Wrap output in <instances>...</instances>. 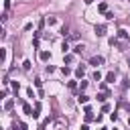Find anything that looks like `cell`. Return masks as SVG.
<instances>
[{
  "instance_id": "obj_1",
  "label": "cell",
  "mask_w": 130,
  "mask_h": 130,
  "mask_svg": "<svg viewBox=\"0 0 130 130\" xmlns=\"http://www.w3.org/2000/svg\"><path fill=\"white\" fill-rule=\"evenodd\" d=\"M89 65H93V67H100V65H104V57H102V55H95V57H91V59H89Z\"/></svg>"
},
{
  "instance_id": "obj_23",
  "label": "cell",
  "mask_w": 130,
  "mask_h": 130,
  "mask_svg": "<svg viewBox=\"0 0 130 130\" xmlns=\"http://www.w3.org/2000/svg\"><path fill=\"white\" fill-rule=\"evenodd\" d=\"M85 87H87V81H81V83H79V89H81V91H83V89H85Z\"/></svg>"
},
{
  "instance_id": "obj_22",
  "label": "cell",
  "mask_w": 130,
  "mask_h": 130,
  "mask_svg": "<svg viewBox=\"0 0 130 130\" xmlns=\"http://www.w3.org/2000/svg\"><path fill=\"white\" fill-rule=\"evenodd\" d=\"M73 61V55H65V63H71Z\"/></svg>"
},
{
  "instance_id": "obj_3",
  "label": "cell",
  "mask_w": 130,
  "mask_h": 130,
  "mask_svg": "<svg viewBox=\"0 0 130 130\" xmlns=\"http://www.w3.org/2000/svg\"><path fill=\"white\" fill-rule=\"evenodd\" d=\"M83 51H85V45H83V43H79V45L73 47V53H75V55H81Z\"/></svg>"
},
{
  "instance_id": "obj_6",
  "label": "cell",
  "mask_w": 130,
  "mask_h": 130,
  "mask_svg": "<svg viewBox=\"0 0 130 130\" xmlns=\"http://www.w3.org/2000/svg\"><path fill=\"white\" fill-rule=\"evenodd\" d=\"M118 39H122V41H128V30L120 28V30H118Z\"/></svg>"
},
{
  "instance_id": "obj_7",
  "label": "cell",
  "mask_w": 130,
  "mask_h": 130,
  "mask_svg": "<svg viewBox=\"0 0 130 130\" xmlns=\"http://www.w3.org/2000/svg\"><path fill=\"white\" fill-rule=\"evenodd\" d=\"M0 63H6V49H0Z\"/></svg>"
},
{
  "instance_id": "obj_12",
  "label": "cell",
  "mask_w": 130,
  "mask_h": 130,
  "mask_svg": "<svg viewBox=\"0 0 130 130\" xmlns=\"http://www.w3.org/2000/svg\"><path fill=\"white\" fill-rule=\"evenodd\" d=\"M61 35H63V37H65V35H69V26H67V24H63V26H61Z\"/></svg>"
},
{
  "instance_id": "obj_21",
  "label": "cell",
  "mask_w": 130,
  "mask_h": 130,
  "mask_svg": "<svg viewBox=\"0 0 130 130\" xmlns=\"http://www.w3.org/2000/svg\"><path fill=\"white\" fill-rule=\"evenodd\" d=\"M93 120V116H91V112H85V122H91Z\"/></svg>"
},
{
  "instance_id": "obj_19",
  "label": "cell",
  "mask_w": 130,
  "mask_h": 130,
  "mask_svg": "<svg viewBox=\"0 0 130 130\" xmlns=\"http://www.w3.org/2000/svg\"><path fill=\"white\" fill-rule=\"evenodd\" d=\"M100 79H102V73L95 71V73H93V81H100Z\"/></svg>"
},
{
  "instance_id": "obj_16",
  "label": "cell",
  "mask_w": 130,
  "mask_h": 130,
  "mask_svg": "<svg viewBox=\"0 0 130 130\" xmlns=\"http://www.w3.org/2000/svg\"><path fill=\"white\" fill-rule=\"evenodd\" d=\"M98 100H100V102H106V100H108V93H106V91H104V93H100V95H98Z\"/></svg>"
},
{
  "instance_id": "obj_9",
  "label": "cell",
  "mask_w": 130,
  "mask_h": 130,
  "mask_svg": "<svg viewBox=\"0 0 130 130\" xmlns=\"http://www.w3.org/2000/svg\"><path fill=\"white\" fill-rule=\"evenodd\" d=\"M49 59H51V53L43 51V53H41V61H49Z\"/></svg>"
},
{
  "instance_id": "obj_10",
  "label": "cell",
  "mask_w": 130,
  "mask_h": 130,
  "mask_svg": "<svg viewBox=\"0 0 130 130\" xmlns=\"http://www.w3.org/2000/svg\"><path fill=\"white\" fill-rule=\"evenodd\" d=\"M22 108H24V114H28V116H32V112H35V110H32V108H30L28 104H24Z\"/></svg>"
},
{
  "instance_id": "obj_13",
  "label": "cell",
  "mask_w": 130,
  "mask_h": 130,
  "mask_svg": "<svg viewBox=\"0 0 130 130\" xmlns=\"http://www.w3.org/2000/svg\"><path fill=\"white\" fill-rule=\"evenodd\" d=\"M106 79H108V81H114V79H116V73H114V71H110V73L106 75Z\"/></svg>"
},
{
  "instance_id": "obj_11",
  "label": "cell",
  "mask_w": 130,
  "mask_h": 130,
  "mask_svg": "<svg viewBox=\"0 0 130 130\" xmlns=\"http://www.w3.org/2000/svg\"><path fill=\"white\" fill-rule=\"evenodd\" d=\"M98 8H100V12H108V4H106V2H100Z\"/></svg>"
},
{
  "instance_id": "obj_25",
  "label": "cell",
  "mask_w": 130,
  "mask_h": 130,
  "mask_svg": "<svg viewBox=\"0 0 130 130\" xmlns=\"http://www.w3.org/2000/svg\"><path fill=\"white\" fill-rule=\"evenodd\" d=\"M81 130H87V126H85V124H83V126H81Z\"/></svg>"
},
{
  "instance_id": "obj_18",
  "label": "cell",
  "mask_w": 130,
  "mask_h": 130,
  "mask_svg": "<svg viewBox=\"0 0 130 130\" xmlns=\"http://www.w3.org/2000/svg\"><path fill=\"white\" fill-rule=\"evenodd\" d=\"M22 69L28 71V69H30V61H24V63H22Z\"/></svg>"
},
{
  "instance_id": "obj_24",
  "label": "cell",
  "mask_w": 130,
  "mask_h": 130,
  "mask_svg": "<svg viewBox=\"0 0 130 130\" xmlns=\"http://www.w3.org/2000/svg\"><path fill=\"white\" fill-rule=\"evenodd\" d=\"M83 2H85V4H91V2H93V0H83Z\"/></svg>"
},
{
  "instance_id": "obj_20",
  "label": "cell",
  "mask_w": 130,
  "mask_h": 130,
  "mask_svg": "<svg viewBox=\"0 0 130 130\" xmlns=\"http://www.w3.org/2000/svg\"><path fill=\"white\" fill-rule=\"evenodd\" d=\"M12 89L18 91V89H20V83H18V81H12Z\"/></svg>"
},
{
  "instance_id": "obj_17",
  "label": "cell",
  "mask_w": 130,
  "mask_h": 130,
  "mask_svg": "<svg viewBox=\"0 0 130 130\" xmlns=\"http://www.w3.org/2000/svg\"><path fill=\"white\" fill-rule=\"evenodd\" d=\"M61 49H63V53H67V51H69V45H67V41H63V45H61Z\"/></svg>"
},
{
  "instance_id": "obj_14",
  "label": "cell",
  "mask_w": 130,
  "mask_h": 130,
  "mask_svg": "<svg viewBox=\"0 0 130 130\" xmlns=\"http://www.w3.org/2000/svg\"><path fill=\"white\" fill-rule=\"evenodd\" d=\"M77 100H79V104H85V102H87V100H89V98H87V95H85V93H81V95H79V98H77Z\"/></svg>"
},
{
  "instance_id": "obj_15",
  "label": "cell",
  "mask_w": 130,
  "mask_h": 130,
  "mask_svg": "<svg viewBox=\"0 0 130 130\" xmlns=\"http://www.w3.org/2000/svg\"><path fill=\"white\" fill-rule=\"evenodd\" d=\"M12 106H14V100H8V102L4 104V108H6V110H12Z\"/></svg>"
},
{
  "instance_id": "obj_4",
  "label": "cell",
  "mask_w": 130,
  "mask_h": 130,
  "mask_svg": "<svg viewBox=\"0 0 130 130\" xmlns=\"http://www.w3.org/2000/svg\"><path fill=\"white\" fill-rule=\"evenodd\" d=\"M12 128H14V130H16V128H18V130H26V124H22V122L14 120V122H12Z\"/></svg>"
},
{
  "instance_id": "obj_2",
  "label": "cell",
  "mask_w": 130,
  "mask_h": 130,
  "mask_svg": "<svg viewBox=\"0 0 130 130\" xmlns=\"http://www.w3.org/2000/svg\"><path fill=\"white\" fill-rule=\"evenodd\" d=\"M95 35H98V37H104V35H106V24H98V26H95Z\"/></svg>"
},
{
  "instance_id": "obj_8",
  "label": "cell",
  "mask_w": 130,
  "mask_h": 130,
  "mask_svg": "<svg viewBox=\"0 0 130 130\" xmlns=\"http://www.w3.org/2000/svg\"><path fill=\"white\" fill-rule=\"evenodd\" d=\"M75 75H77V77H83V75H85V67H77V69H75Z\"/></svg>"
},
{
  "instance_id": "obj_5",
  "label": "cell",
  "mask_w": 130,
  "mask_h": 130,
  "mask_svg": "<svg viewBox=\"0 0 130 130\" xmlns=\"http://www.w3.org/2000/svg\"><path fill=\"white\" fill-rule=\"evenodd\" d=\"M65 128H67V120H61V118H59V120H57V128H55V130H65Z\"/></svg>"
}]
</instances>
